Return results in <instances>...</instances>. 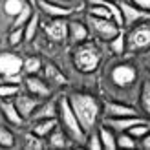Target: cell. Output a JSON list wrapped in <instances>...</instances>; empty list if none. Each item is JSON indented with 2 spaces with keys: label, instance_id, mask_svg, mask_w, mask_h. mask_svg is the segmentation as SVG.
I'll return each instance as SVG.
<instances>
[{
  "label": "cell",
  "instance_id": "5b68a950",
  "mask_svg": "<svg viewBox=\"0 0 150 150\" xmlns=\"http://www.w3.org/2000/svg\"><path fill=\"white\" fill-rule=\"evenodd\" d=\"M128 51H143L150 48V24L145 20L143 24H137L126 35Z\"/></svg>",
  "mask_w": 150,
  "mask_h": 150
},
{
  "label": "cell",
  "instance_id": "4316f807",
  "mask_svg": "<svg viewBox=\"0 0 150 150\" xmlns=\"http://www.w3.org/2000/svg\"><path fill=\"white\" fill-rule=\"evenodd\" d=\"M139 101H141V106H143V110L150 115V81H143V84H141Z\"/></svg>",
  "mask_w": 150,
  "mask_h": 150
},
{
  "label": "cell",
  "instance_id": "f35d334b",
  "mask_svg": "<svg viewBox=\"0 0 150 150\" xmlns=\"http://www.w3.org/2000/svg\"><path fill=\"white\" fill-rule=\"evenodd\" d=\"M0 82H2V75H0Z\"/></svg>",
  "mask_w": 150,
  "mask_h": 150
},
{
  "label": "cell",
  "instance_id": "5bb4252c",
  "mask_svg": "<svg viewBox=\"0 0 150 150\" xmlns=\"http://www.w3.org/2000/svg\"><path fill=\"white\" fill-rule=\"evenodd\" d=\"M141 123V119L137 115H132V117H108L104 119V125L110 126L114 132H128L134 125Z\"/></svg>",
  "mask_w": 150,
  "mask_h": 150
},
{
  "label": "cell",
  "instance_id": "8d00e7d4",
  "mask_svg": "<svg viewBox=\"0 0 150 150\" xmlns=\"http://www.w3.org/2000/svg\"><path fill=\"white\" fill-rule=\"evenodd\" d=\"M139 141H141V146H143L145 150H150V132L146 134V136H143Z\"/></svg>",
  "mask_w": 150,
  "mask_h": 150
},
{
  "label": "cell",
  "instance_id": "d590c367",
  "mask_svg": "<svg viewBox=\"0 0 150 150\" xmlns=\"http://www.w3.org/2000/svg\"><path fill=\"white\" fill-rule=\"evenodd\" d=\"M4 81L13 82V84H18V82H22V75H20V73H15V75H9V77H6Z\"/></svg>",
  "mask_w": 150,
  "mask_h": 150
},
{
  "label": "cell",
  "instance_id": "ffe728a7",
  "mask_svg": "<svg viewBox=\"0 0 150 150\" xmlns=\"http://www.w3.org/2000/svg\"><path fill=\"white\" fill-rule=\"evenodd\" d=\"M44 75H46V79L50 82H53V84H57V86H64L66 82H68L66 75L59 70L55 64H51V62H48L46 66H44Z\"/></svg>",
  "mask_w": 150,
  "mask_h": 150
},
{
  "label": "cell",
  "instance_id": "3957f363",
  "mask_svg": "<svg viewBox=\"0 0 150 150\" xmlns=\"http://www.w3.org/2000/svg\"><path fill=\"white\" fill-rule=\"evenodd\" d=\"M59 117H61V125L64 126V132L73 139V141H79V143H86V130L82 128V125L79 123L77 115L70 104L68 97H61L59 99Z\"/></svg>",
  "mask_w": 150,
  "mask_h": 150
},
{
  "label": "cell",
  "instance_id": "44dd1931",
  "mask_svg": "<svg viewBox=\"0 0 150 150\" xmlns=\"http://www.w3.org/2000/svg\"><path fill=\"white\" fill-rule=\"evenodd\" d=\"M48 146L50 148H66L68 146V137H66V134L61 130V126H57L48 136Z\"/></svg>",
  "mask_w": 150,
  "mask_h": 150
},
{
  "label": "cell",
  "instance_id": "ba28073f",
  "mask_svg": "<svg viewBox=\"0 0 150 150\" xmlns=\"http://www.w3.org/2000/svg\"><path fill=\"white\" fill-rule=\"evenodd\" d=\"M22 66H24V61H22L18 55H15V53L0 55V75H2V81L6 77H9V75L20 73Z\"/></svg>",
  "mask_w": 150,
  "mask_h": 150
},
{
  "label": "cell",
  "instance_id": "9c48e42d",
  "mask_svg": "<svg viewBox=\"0 0 150 150\" xmlns=\"http://www.w3.org/2000/svg\"><path fill=\"white\" fill-rule=\"evenodd\" d=\"M15 104H17V108H18V112H20V115L24 117V119H28V117H31L33 115V112L37 110V106H39V97H35V95H31V93H17L15 95Z\"/></svg>",
  "mask_w": 150,
  "mask_h": 150
},
{
  "label": "cell",
  "instance_id": "e575fe53",
  "mask_svg": "<svg viewBox=\"0 0 150 150\" xmlns=\"http://www.w3.org/2000/svg\"><path fill=\"white\" fill-rule=\"evenodd\" d=\"M132 4H136L137 7H143V9L150 11V0H130Z\"/></svg>",
  "mask_w": 150,
  "mask_h": 150
},
{
  "label": "cell",
  "instance_id": "7a4b0ae2",
  "mask_svg": "<svg viewBox=\"0 0 150 150\" xmlns=\"http://www.w3.org/2000/svg\"><path fill=\"white\" fill-rule=\"evenodd\" d=\"M73 64L82 73H92L101 64V50L95 42H79L73 50Z\"/></svg>",
  "mask_w": 150,
  "mask_h": 150
},
{
  "label": "cell",
  "instance_id": "e0dca14e",
  "mask_svg": "<svg viewBox=\"0 0 150 150\" xmlns=\"http://www.w3.org/2000/svg\"><path fill=\"white\" fill-rule=\"evenodd\" d=\"M88 28L82 24V22L79 20H71L70 22V28H68V37L75 42V44H79V42H84L88 40Z\"/></svg>",
  "mask_w": 150,
  "mask_h": 150
},
{
  "label": "cell",
  "instance_id": "4fadbf2b",
  "mask_svg": "<svg viewBox=\"0 0 150 150\" xmlns=\"http://www.w3.org/2000/svg\"><path fill=\"white\" fill-rule=\"evenodd\" d=\"M37 6H39V9H42L46 15H50V17H53V18H68L73 13V9H70V7L55 4V2H48V0H39Z\"/></svg>",
  "mask_w": 150,
  "mask_h": 150
},
{
  "label": "cell",
  "instance_id": "d6986e66",
  "mask_svg": "<svg viewBox=\"0 0 150 150\" xmlns=\"http://www.w3.org/2000/svg\"><path fill=\"white\" fill-rule=\"evenodd\" d=\"M99 137H101V143H103V150H115L117 148V136L114 134V130L110 126L103 125L99 126Z\"/></svg>",
  "mask_w": 150,
  "mask_h": 150
},
{
  "label": "cell",
  "instance_id": "30bf717a",
  "mask_svg": "<svg viewBox=\"0 0 150 150\" xmlns=\"http://www.w3.org/2000/svg\"><path fill=\"white\" fill-rule=\"evenodd\" d=\"M103 114H104V119H108V117H132V115H137V112L134 106H128V104L106 101L103 104Z\"/></svg>",
  "mask_w": 150,
  "mask_h": 150
},
{
  "label": "cell",
  "instance_id": "4dcf8cb0",
  "mask_svg": "<svg viewBox=\"0 0 150 150\" xmlns=\"http://www.w3.org/2000/svg\"><path fill=\"white\" fill-rule=\"evenodd\" d=\"M15 145V136L9 128L6 126H0V146L2 148H11Z\"/></svg>",
  "mask_w": 150,
  "mask_h": 150
},
{
  "label": "cell",
  "instance_id": "8992f818",
  "mask_svg": "<svg viewBox=\"0 0 150 150\" xmlns=\"http://www.w3.org/2000/svg\"><path fill=\"white\" fill-rule=\"evenodd\" d=\"M119 7H121V13H123V22L125 26L132 28L134 24H139V22H145V20H150V11L148 9H143V7H137L136 4L132 2H126V0H117Z\"/></svg>",
  "mask_w": 150,
  "mask_h": 150
},
{
  "label": "cell",
  "instance_id": "7c38bea8",
  "mask_svg": "<svg viewBox=\"0 0 150 150\" xmlns=\"http://www.w3.org/2000/svg\"><path fill=\"white\" fill-rule=\"evenodd\" d=\"M68 28H70V22L66 18H53L46 26V35L53 42H62L68 37Z\"/></svg>",
  "mask_w": 150,
  "mask_h": 150
},
{
  "label": "cell",
  "instance_id": "277c9868",
  "mask_svg": "<svg viewBox=\"0 0 150 150\" xmlns=\"http://www.w3.org/2000/svg\"><path fill=\"white\" fill-rule=\"evenodd\" d=\"M86 22L90 24V29L93 31V35H97L99 39L106 40V42H110L123 29L114 18H101V17H93V15H90V13H88Z\"/></svg>",
  "mask_w": 150,
  "mask_h": 150
},
{
  "label": "cell",
  "instance_id": "484cf974",
  "mask_svg": "<svg viewBox=\"0 0 150 150\" xmlns=\"http://www.w3.org/2000/svg\"><path fill=\"white\" fill-rule=\"evenodd\" d=\"M37 29H39V15L33 13L31 18H29L26 22V26H24V37H26V40H33L35 39Z\"/></svg>",
  "mask_w": 150,
  "mask_h": 150
},
{
  "label": "cell",
  "instance_id": "74e56055",
  "mask_svg": "<svg viewBox=\"0 0 150 150\" xmlns=\"http://www.w3.org/2000/svg\"><path fill=\"white\" fill-rule=\"evenodd\" d=\"M26 2L31 4V6H37V4H39V0H26Z\"/></svg>",
  "mask_w": 150,
  "mask_h": 150
},
{
  "label": "cell",
  "instance_id": "52a82bcc",
  "mask_svg": "<svg viewBox=\"0 0 150 150\" xmlns=\"http://www.w3.org/2000/svg\"><path fill=\"white\" fill-rule=\"evenodd\" d=\"M136 70L130 64H117L114 70H112V81L114 84L119 88H126L130 86L134 81H136Z\"/></svg>",
  "mask_w": 150,
  "mask_h": 150
},
{
  "label": "cell",
  "instance_id": "83f0119b",
  "mask_svg": "<svg viewBox=\"0 0 150 150\" xmlns=\"http://www.w3.org/2000/svg\"><path fill=\"white\" fill-rule=\"evenodd\" d=\"M137 141L134 136H130L128 132H119L117 136V148H136Z\"/></svg>",
  "mask_w": 150,
  "mask_h": 150
},
{
  "label": "cell",
  "instance_id": "1f68e13d",
  "mask_svg": "<svg viewBox=\"0 0 150 150\" xmlns=\"http://www.w3.org/2000/svg\"><path fill=\"white\" fill-rule=\"evenodd\" d=\"M148 132H150V125L145 123V121H141V123H137V125H134L132 128L128 130V134H130V136H134L136 139H141L143 136H146Z\"/></svg>",
  "mask_w": 150,
  "mask_h": 150
},
{
  "label": "cell",
  "instance_id": "7402d4cb",
  "mask_svg": "<svg viewBox=\"0 0 150 150\" xmlns=\"http://www.w3.org/2000/svg\"><path fill=\"white\" fill-rule=\"evenodd\" d=\"M108 44H110V50L114 51L115 55H123L125 51L128 50V42H126V35L123 33V29H121V31H119Z\"/></svg>",
  "mask_w": 150,
  "mask_h": 150
},
{
  "label": "cell",
  "instance_id": "d6a6232c",
  "mask_svg": "<svg viewBox=\"0 0 150 150\" xmlns=\"http://www.w3.org/2000/svg\"><path fill=\"white\" fill-rule=\"evenodd\" d=\"M22 40H26V37H24V28H13V31H11V35H9V44H11V46H18Z\"/></svg>",
  "mask_w": 150,
  "mask_h": 150
},
{
  "label": "cell",
  "instance_id": "9a60e30c",
  "mask_svg": "<svg viewBox=\"0 0 150 150\" xmlns=\"http://www.w3.org/2000/svg\"><path fill=\"white\" fill-rule=\"evenodd\" d=\"M0 110H2L4 117L13 125H22V121H24V117L20 115L15 101H11V99H0Z\"/></svg>",
  "mask_w": 150,
  "mask_h": 150
},
{
  "label": "cell",
  "instance_id": "d4e9b609",
  "mask_svg": "<svg viewBox=\"0 0 150 150\" xmlns=\"http://www.w3.org/2000/svg\"><path fill=\"white\" fill-rule=\"evenodd\" d=\"M18 84H13V82L2 81L0 82V99H15V95L18 93Z\"/></svg>",
  "mask_w": 150,
  "mask_h": 150
},
{
  "label": "cell",
  "instance_id": "836d02e7",
  "mask_svg": "<svg viewBox=\"0 0 150 150\" xmlns=\"http://www.w3.org/2000/svg\"><path fill=\"white\" fill-rule=\"evenodd\" d=\"M86 146H88L90 150H103V143H101L99 132H93L92 136L86 137Z\"/></svg>",
  "mask_w": 150,
  "mask_h": 150
},
{
  "label": "cell",
  "instance_id": "6da1fadb",
  "mask_svg": "<svg viewBox=\"0 0 150 150\" xmlns=\"http://www.w3.org/2000/svg\"><path fill=\"white\" fill-rule=\"evenodd\" d=\"M68 99H70V104L79 119V123L82 125V128L86 132L93 130L97 125V119H99V114H101L97 99L90 93H79V92L71 93Z\"/></svg>",
  "mask_w": 150,
  "mask_h": 150
},
{
  "label": "cell",
  "instance_id": "ac0fdd59",
  "mask_svg": "<svg viewBox=\"0 0 150 150\" xmlns=\"http://www.w3.org/2000/svg\"><path fill=\"white\" fill-rule=\"evenodd\" d=\"M57 126H59L57 117H51V119H40V121H35L31 132H35L37 136H40V137H48L50 134L57 128Z\"/></svg>",
  "mask_w": 150,
  "mask_h": 150
},
{
  "label": "cell",
  "instance_id": "2e32d148",
  "mask_svg": "<svg viewBox=\"0 0 150 150\" xmlns=\"http://www.w3.org/2000/svg\"><path fill=\"white\" fill-rule=\"evenodd\" d=\"M57 115H59V104L55 101H48V103L37 106L31 119L35 123V121H40V119H51V117H57Z\"/></svg>",
  "mask_w": 150,
  "mask_h": 150
},
{
  "label": "cell",
  "instance_id": "f1b7e54d",
  "mask_svg": "<svg viewBox=\"0 0 150 150\" xmlns=\"http://www.w3.org/2000/svg\"><path fill=\"white\" fill-rule=\"evenodd\" d=\"M46 146V143H44V137H40V136H37L35 132H31V134H28L26 136V148H29V150H40V148H44Z\"/></svg>",
  "mask_w": 150,
  "mask_h": 150
},
{
  "label": "cell",
  "instance_id": "ab89813d",
  "mask_svg": "<svg viewBox=\"0 0 150 150\" xmlns=\"http://www.w3.org/2000/svg\"><path fill=\"white\" fill-rule=\"evenodd\" d=\"M112 2H117V0H112Z\"/></svg>",
  "mask_w": 150,
  "mask_h": 150
},
{
  "label": "cell",
  "instance_id": "cb8c5ba5",
  "mask_svg": "<svg viewBox=\"0 0 150 150\" xmlns=\"http://www.w3.org/2000/svg\"><path fill=\"white\" fill-rule=\"evenodd\" d=\"M31 4H24V7L20 9V13L15 17V20H13V28H24L26 26V22L31 18V15H33V11H31Z\"/></svg>",
  "mask_w": 150,
  "mask_h": 150
},
{
  "label": "cell",
  "instance_id": "603a6c76",
  "mask_svg": "<svg viewBox=\"0 0 150 150\" xmlns=\"http://www.w3.org/2000/svg\"><path fill=\"white\" fill-rule=\"evenodd\" d=\"M42 68L44 66H42L40 57H28L24 61V66H22V71H24L26 75H37Z\"/></svg>",
  "mask_w": 150,
  "mask_h": 150
},
{
  "label": "cell",
  "instance_id": "8fae6325",
  "mask_svg": "<svg viewBox=\"0 0 150 150\" xmlns=\"http://www.w3.org/2000/svg\"><path fill=\"white\" fill-rule=\"evenodd\" d=\"M24 84L28 88V92L35 97H39V99H48L51 95V88L46 84V81H42L37 75H28L24 79Z\"/></svg>",
  "mask_w": 150,
  "mask_h": 150
},
{
  "label": "cell",
  "instance_id": "f546056e",
  "mask_svg": "<svg viewBox=\"0 0 150 150\" xmlns=\"http://www.w3.org/2000/svg\"><path fill=\"white\" fill-rule=\"evenodd\" d=\"M26 0H6L4 4V11L7 15H11V17H17V15L20 13V9L24 7Z\"/></svg>",
  "mask_w": 150,
  "mask_h": 150
}]
</instances>
